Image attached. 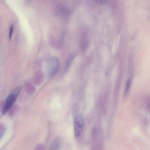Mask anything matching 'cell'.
Segmentation results:
<instances>
[{
    "mask_svg": "<svg viewBox=\"0 0 150 150\" xmlns=\"http://www.w3.org/2000/svg\"><path fill=\"white\" fill-rule=\"evenodd\" d=\"M21 90L20 87H18L12 91L7 97L2 109V113L3 115H5L11 108Z\"/></svg>",
    "mask_w": 150,
    "mask_h": 150,
    "instance_id": "cell-1",
    "label": "cell"
},
{
    "mask_svg": "<svg viewBox=\"0 0 150 150\" xmlns=\"http://www.w3.org/2000/svg\"><path fill=\"white\" fill-rule=\"evenodd\" d=\"M60 62L58 59L52 57L49 59L47 64V74L49 78L54 76L59 68Z\"/></svg>",
    "mask_w": 150,
    "mask_h": 150,
    "instance_id": "cell-2",
    "label": "cell"
},
{
    "mask_svg": "<svg viewBox=\"0 0 150 150\" xmlns=\"http://www.w3.org/2000/svg\"><path fill=\"white\" fill-rule=\"evenodd\" d=\"M84 124V117L81 114L77 116L74 119V128L75 137L79 138L83 134Z\"/></svg>",
    "mask_w": 150,
    "mask_h": 150,
    "instance_id": "cell-3",
    "label": "cell"
},
{
    "mask_svg": "<svg viewBox=\"0 0 150 150\" xmlns=\"http://www.w3.org/2000/svg\"><path fill=\"white\" fill-rule=\"evenodd\" d=\"M62 142L60 139H57L54 141L51 145L50 148L52 149H58L60 148Z\"/></svg>",
    "mask_w": 150,
    "mask_h": 150,
    "instance_id": "cell-4",
    "label": "cell"
},
{
    "mask_svg": "<svg viewBox=\"0 0 150 150\" xmlns=\"http://www.w3.org/2000/svg\"><path fill=\"white\" fill-rule=\"evenodd\" d=\"M76 55V54L74 53H72L70 55L69 57H68L67 60L66 69L67 70L68 68L70 65H71L72 61L73 60Z\"/></svg>",
    "mask_w": 150,
    "mask_h": 150,
    "instance_id": "cell-5",
    "label": "cell"
},
{
    "mask_svg": "<svg viewBox=\"0 0 150 150\" xmlns=\"http://www.w3.org/2000/svg\"><path fill=\"white\" fill-rule=\"evenodd\" d=\"M131 84V81L130 79H129L126 84V87L124 92V95L126 96L127 95L129 90Z\"/></svg>",
    "mask_w": 150,
    "mask_h": 150,
    "instance_id": "cell-6",
    "label": "cell"
},
{
    "mask_svg": "<svg viewBox=\"0 0 150 150\" xmlns=\"http://www.w3.org/2000/svg\"><path fill=\"white\" fill-rule=\"evenodd\" d=\"M5 129V127L3 125H2L1 124L0 126V136L1 139L4 134Z\"/></svg>",
    "mask_w": 150,
    "mask_h": 150,
    "instance_id": "cell-7",
    "label": "cell"
},
{
    "mask_svg": "<svg viewBox=\"0 0 150 150\" xmlns=\"http://www.w3.org/2000/svg\"><path fill=\"white\" fill-rule=\"evenodd\" d=\"M88 46V41H85L81 45L80 48L83 51H84L87 48Z\"/></svg>",
    "mask_w": 150,
    "mask_h": 150,
    "instance_id": "cell-8",
    "label": "cell"
},
{
    "mask_svg": "<svg viewBox=\"0 0 150 150\" xmlns=\"http://www.w3.org/2000/svg\"><path fill=\"white\" fill-rule=\"evenodd\" d=\"M98 4L104 5L106 3L107 0H93Z\"/></svg>",
    "mask_w": 150,
    "mask_h": 150,
    "instance_id": "cell-9",
    "label": "cell"
},
{
    "mask_svg": "<svg viewBox=\"0 0 150 150\" xmlns=\"http://www.w3.org/2000/svg\"><path fill=\"white\" fill-rule=\"evenodd\" d=\"M13 26L11 25L10 28V30H9V39H10L11 38L12 36L13 32Z\"/></svg>",
    "mask_w": 150,
    "mask_h": 150,
    "instance_id": "cell-10",
    "label": "cell"
},
{
    "mask_svg": "<svg viewBox=\"0 0 150 150\" xmlns=\"http://www.w3.org/2000/svg\"><path fill=\"white\" fill-rule=\"evenodd\" d=\"M35 148H36L35 149H43L44 147L43 145H37Z\"/></svg>",
    "mask_w": 150,
    "mask_h": 150,
    "instance_id": "cell-11",
    "label": "cell"
},
{
    "mask_svg": "<svg viewBox=\"0 0 150 150\" xmlns=\"http://www.w3.org/2000/svg\"><path fill=\"white\" fill-rule=\"evenodd\" d=\"M149 104H147V108L148 109V110L149 111V113H150V101L149 102Z\"/></svg>",
    "mask_w": 150,
    "mask_h": 150,
    "instance_id": "cell-12",
    "label": "cell"
}]
</instances>
